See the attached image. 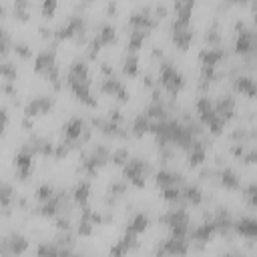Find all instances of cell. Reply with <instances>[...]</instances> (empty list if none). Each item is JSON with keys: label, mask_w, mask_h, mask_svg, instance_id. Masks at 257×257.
Returning <instances> with one entry per match:
<instances>
[{"label": "cell", "mask_w": 257, "mask_h": 257, "mask_svg": "<svg viewBox=\"0 0 257 257\" xmlns=\"http://www.w3.org/2000/svg\"><path fill=\"white\" fill-rule=\"evenodd\" d=\"M159 221L171 229L173 237H185L189 233V215L185 209H169L167 213L161 215Z\"/></svg>", "instance_id": "6da1fadb"}, {"label": "cell", "mask_w": 257, "mask_h": 257, "mask_svg": "<svg viewBox=\"0 0 257 257\" xmlns=\"http://www.w3.org/2000/svg\"><path fill=\"white\" fill-rule=\"evenodd\" d=\"M223 257H243V255L241 253H225Z\"/></svg>", "instance_id": "681fc988"}, {"label": "cell", "mask_w": 257, "mask_h": 257, "mask_svg": "<svg viewBox=\"0 0 257 257\" xmlns=\"http://www.w3.org/2000/svg\"><path fill=\"white\" fill-rule=\"evenodd\" d=\"M233 86H235L237 92H243V94H247V96H253V94H255V80H253L251 76H245V74L237 76V78L233 80Z\"/></svg>", "instance_id": "603a6c76"}, {"label": "cell", "mask_w": 257, "mask_h": 257, "mask_svg": "<svg viewBox=\"0 0 257 257\" xmlns=\"http://www.w3.org/2000/svg\"><path fill=\"white\" fill-rule=\"evenodd\" d=\"M56 10V2L54 0H46L44 4H42V14L48 18V16H52V12Z\"/></svg>", "instance_id": "f6af8a7d"}, {"label": "cell", "mask_w": 257, "mask_h": 257, "mask_svg": "<svg viewBox=\"0 0 257 257\" xmlns=\"http://www.w3.org/2000/svg\"><path fill=\"white\" fill-rule=\"evenodd\" d=\"M70 257H84V255H74V253H72V255H70Z\"/></svg>", "instance_id": "f907efd6"}, {"label": "cell", "mask_w": 257, "mask_h": 257, "mask_svg": "<svg viewBox=\"0 0 257 257\" xmlns=\"http://www.w3.org/2000/svg\"><path fill=\"white\" fill-rule=\"evenodd\" d=\"M243 195H245V199L249 201V205L253 207V205H255V185L251 183V185H249V187L243 191Z\"/></svg>", "instance_id": "bcb514c9"}, {"label": "cell", "mask_w": 257, "mask_h": 257, "mask_svg": "<svg viewBox=\"0 0 257 257\" xmlns=\"http://www.w3.org/2000/svg\"><path fill=\"white\" fill-rule=\"evenodd\" d=\"M84 131H86V124H84V120L82 118H78V116H72L66 124H64V128H62V135H64V141L68 143V145H72V143H78V141H82V135H84Z\"/></svg>", "instance_id": "30bf717a"}, {"label": "cell", "mask_w": 257, "mask_h": 257, "mask_svg": "<svg viewBox=\"0 0 257 257\" xmlns=\"http://www.w3.org/2000/svg\"><path fill=\"white\" fill-rule=\"evenodd\" d=\"M56 66V50H54V46H50V48H44V50H40L38 54H36V58H34V70L38 72V74H46L48 70H52Z\"/></svg>", "instance_id": "ba28073f"}, {"label": "cell", "mask_w": 257, "mask_h": 257, "mask_svg": "<svg viewBox=\"0 0 257 257\" xmlns=\"http://www.w3.org/2000/svg\"><path fill=\"white\" fill-rule=\"evenodd\" d=\"M255 46V36L251 30H245V28H239V34H237V40H235V50L241 52V54H247L251 52Z\"/></svg>", "instance_id": "e0dca14e"}, {"label": "cell", "mask_w": 257, "mask_h": 257, "mask_svg": "<svg viewBox=\"0 0 257 257\" xmlns=\"http://www.w3.org/2000/svg\"><path fill=\"white\" fill-rule=\"evenodd\" d=\"M18 70H16V64L12 62H0V76H4L8 82H12L16 78Z\"/></svg>", "instance_id": "e575fe53"}, {"label": "cell", "mask_w": 257, "mask_h": 257, "mask_svg": "<svg viewBox=\"0 0 257 257\" xmlns=\"http://www.w3.org/2000/svg\"><path fill=\"white\" fill-rule=\"evenodd\" d=\"M68 86H70V90L74 92V96H76L78 100H82L84 104H88V106H94V104H96V98H94L92 92H90V82L68 80Z\"/></svg>", "instance_id": "4fadbf2b"}, {"label": "cell", "mask_w": 257, "mask_h": 257, "mask_svg": "<svg viewBox=\"0 0 257 257\" xmlns=\"http://www.w3.org/2000/svg\"><path fill=\"white\" fill-rule=\"evenodd\" d=\"M219 38H221V34H219L217 24H213L211 28H207V32H205V40L207 42H219Z\"/></svg>", "instance_id": "7bdbcfd3"}, {"label": "cell", "mask_w": 257, "mask_h": 257, "mask_svg": "<svg viewBox=\"0 0 257 257\" xmlns=\"http://www.w3.org/2000/svg\"><path fill=\"white\" fill-rule=\"evenodd\" d=\"M100 90L106 92V94H112V96H116V98H120V100H126V98H128L124 84H122L118 78H114V76H104V78L100 80Z\"/></svg>", "instance_id": "7c38bea8"}, {"label": "cell", "mask_w": 257, "mask_h": 257, "mask_svg": "<svg viewBox=\"0 0 257 257\" xmlns=\"http://www.w3.org/2000/svg\"><path fill=\"white\" fill-rule=\"evenodd\" d=\"M149 171V165L143 161V159H128L124 165H122V175H124V181H131L133 185L137 187H143L145 185V175Z\"/></svg>", "instance_id": "3957f363"}, {"label": "cell", "mask_w": 257, "mask_h": 257, "mask_svg": "<svg viewBox=\"0 0 257 257\" xmlns=\"http://www.w3.org/2000/svg\"><path fill=\"white\" fill-rule=\"evenodd\" d=\"M171 32H173V42L179 46V48H189L191 40H193V30L189 28V24H181V22H175L173 20V26H171Z\"/></svg>", "instance_id": "8fae6325"}, {"label": "cell", "mask_w": 257, "mask_h": 257, "mask_svg": "<svg viewBox=\"0 0 257 257\" xmlns=\"http://www.w3.org/2000/svg\"><path fill=\"white\" fill-rule=\"evenodd\" d=\"M56 227H58V229H64V231H66V229H68V219H66V217H60V219L56 221Z\"/></svg>", "instance_id": "c3c4849f"}, {"label": "cell", "mask_w": 257, "mask_h": 257, "mask_svg": "<svg viewBox=\"0 0 257 257\" xmlns=\"http://www.w3.org/2000/svg\"><path fill=\"white\" fill-rule=\"evenodd\" d=\"M223 58H225V50H223V48H219V46L203 48V50H201V54H199L201 64H203V66H211V68H215Z\"/></svg>", "instance_id": "9a60e30c"}, {"label": "cell", "mask_w": 257, "mask_h": 257, "mask_svg": "<svg viewBox=\"0 0 257 257\" xmlns=\"http://www.w3.org/2000/svg\"><path fill=\"white\" fill-rule=\"evenodd\" d=\"M147 38V30H137L133 28V32L128 34V52H137L141 48V44Z\"/></svg>", "instance_id": "4dcf8cb0"}, {"label": "cell", "mask_w": 257, "mask_h": 257, "mask_svg": "<svg viewBox=\"0 0 257 257\" xmlns=\"http://www.w3.org/2000/svg\"><path fill=\"white\" fill-rule=\"evenodd\" d=\"M213 108H215V114H217L223 122H227V120L235 114V98H233L231 94H225V96H221V98L213 104Z\"/></svg>", "instance_id": "5bb4252c"}, {"label": "cell", "mask_w": 257, "mask_h": 257, "mask_svg": "<svg viewBox=\"0 0 257 257\" xmlns=\"http://www.w3.org/2000/svg\"><path fill=\"white\" fill-rule=\"evenodd\" d=\"M12 46H14L16 54H18L20 58H30V56H32V50H30V46H28L26 42H14Z\"/></svg>", "instance_id": "ab89813d"}, {"label": "cell", "mask_w": 257, "mask_h": 257, "mask_svg": "<svg viewBox=\"0 0 257 257\" xmlns=\"http://www.w3.org/2000/svg\"><path fill=\"white\" fill-rule=\"evenodd\" d=\"M151 124H153V120L145 114V112H141V114H137L135 116V120H133V133L139 137V135H145L147 131H151Z\"/></svg>", "instance_id": "f546056e"}, {"label": "cell", "mask_w": 257, "mask_h": 257, "mask_svg": "<svg viewBox=\"0 0 257 257\" xmlns=\"http://www.w3.org/2000/svg\"><path fill=\"white\" fill-rule=\"evenodd\" d=\"M26 8H28V4H26V2H14V14H16L20 20H26V18H28Z\"/></svg>", "instance_id": "b9f144b4"}, {"label": "cell", "mask_w": 257, "mask_h": 257, "mask_svg": "<svg viewBox=\"0 0 257 257\" xmlns=\"http://www.w3.org/2000/svg\"><path fill=\"white\" fill-rule=\"evenodd\" d=\"M147 225H149V217H147L145 213H137V215L128 221V225H126V233H135V235H139V233H143V231L147 229Z\"/></svg>", "instance_id": "d4e9b609"}, {"label": "cell", "mask_w": 257, "mask_h": 257, "mask_svg": "<svg viewBox=\"0 0 257 257\" xmlns=\"http://www.w3.org/2000/svg\"><path fill=\"white\" fill-rule=\"evenodd\" d=\"M233 229L239 233V235H245V237H255V233H257V223H255V219H251V217H243V219H239V221H235L233 223Z\"/></svg>", "instance_id": "7402d4cb"}, {"label": "cell", "mask_w": 257, "mask_h": 257, "mask_svg": "<svg viewBox=\"0 0 257 257\" xmlns=\"http://www.w3.org/2000/svg\"><path fill=\"white\" fill-rule=\"evenodd\" d=\"M12 199H14L12 185H8V183H0V207L8 209L10 203H12Z\"/></svg>", "instance_id": "836d02e7"}, {"label": "cell", "mask_w": 257, "mask_h": 257, "mask_svg": "<svg viewBox=\"0 0 257 257\" xmlns=\"http://www.w3.org/2000/svg\"><path fill=\"white\" fill-rule=\"evenodd\" d=\"M128 22H131V26L137 28V30H151V28L157 26V16H155V14L151 12V8L147 6V8H141V10L133 12V14L128 16Z\"/></svg>", "instance_id": "52a82bcc"}, {"label": "cell", "mask_w": 257, "mask_h": 257, "mask_svg": "<svg viewBox=\"0 0 257 257\" xmlns=\"http://www.w3.org/2000/svg\"><path fill=\"white\" fill-rule=\"evenodd\" d=\"M54 106V98L52 96H36L32 100H28V104L24 106V116L32 118L36 114H44Z\"/></svg>", "instance_id": "9c48e42d"}, {"label": "cell", "mask_w": 257, "mask_h": 257, "mask_svg": "<svg viewBox=\"0 0 257 257\" xmlns=\"http://www.w3.org/2000/svg\"><path fill=\"white\" fill-rule=\"evenodd\" d=\"M6 124H8V110L4 106H0V135H4Z\"/></svg>", "instance_id": "7dc6e473"}, {"label": "cell", "mask_w": 257, "mask_h": 257, "mask_svg": "<svg viewBox=\"0 0 257 257\" xmlns=\"http://www.w3.org/2000/svg\"><path fill=\"white\" fill-rule=\"evenodd\" d=\"M217 175H219V181H221V185H223V187H227V189H237V187L241 185V181H239V175H237L233 169H221Z\"/></svg>", "instance_id": "cb8c5ba5"}, {"label": "cell", "mask_w": 257, "mask_h": 257, "mask_svg": "<svg viewBox=\"0 0 257 257\" xmlns=\"http://www.w3.org/2000/svg\"><path fill=\"white\" fill-rule=\"evenodd\" d=\"M145 114H147L151 120H165V118H167V108H165V104H163L161 100H153V102L147 106Z\"/></svg>", "instance_id": "484cf974"}, {"label": "cell", "mask_w": 257, "mask_h": 257, "mask_svg": "<svg viewBox=\"0 0 257 257\" xmlns=\"http://www.w3.org/2000/svg\"><path fill=\"white\" fill-rule=\"evenodd\" d=\"M68 80H80V82H90L88 74V64L84 60H74L68 68Z\"/></svg>", "instance_id": "d6986e66"}, {"label": "cell", "mask_w": 257, "mask_h": 257, "mask_svg": "<svg viewBox=\"0 0 257 257\" xmlns=\"http://www.w3.org/2000/svg\"><path fill=\"white\" fill-rule=\"evenodd\" d=\"M159 82L171 92V94H177L183 86H185V76L181 70H177L171 62H161L159 66Z\"/></svg>", "instance_id": "7a4b0ae2"}, {"label": "cell", "mask_w": 257, "mask_h": 257, "mask_svg": "<svg viewBox=\"0 0 257 257\" xmlns=\"http://www.w3.org/2000/svg\"><path fill=\"white\" fill-rule=\"evenodd\" d=\"M10 44H12L10 34H8V32H6V28L0 24V54H6V52H8V48H10Z\"/></svg>", "instance_id": "74e56055"}, {"label": "cell", "mask_w": 257, "mask_h": 257, "mask_svg": "<svg viewBox=\"0 0 257 257\" xmlns=\"http://www.w3.org/2000/svg\"><path fill=\"white\" fill-rule=\"evenodd\" d=\"M215 233H217L215 223H213V221H207V223L195 227L193 231H189V237H191L193 241H197V243H207Z\"/></svg>", "instance_id": "2e32d148"}, {"label": "cell", "mask_w": 257, "mask_h": 257, "mask_svg": "<svg viewBox=\"0 0 257 257\" xmlns=\"http://www.w3.org/2000/svg\"><path fill=\"white\" fill-rule=\"evenodd\" d=\"M32 159H34V151L30 145H24L20 149V153L16 155L14 159V167H16V173H18V179H26L30 173H32Z\"/></svg>", "instance_id": "8992f818"}, {"label": "cell", "mask_w": 257, "mask_h": 257, "mask_svg": "<svg viewBox=\"0 0 257 257\" xmlns=\"http://www.w3.org/2000/svg\"><path fill=\"white\" fill-rule=\"evenodd\" d=\"M126 191V183L124 181H112L108 185V201H114V197L122 195Z\"/></svg>", "instance_id": "d590c367"}, {"label": "cell", "mask_w": 257, "mask_h": 257, "mask_svg": "<svg viewBox=\"0 0 257 257\" xmlns=\"http://www.w3.org/2000/svg\"><path fill=\"white\" fill-rule=\"evenodd\" d=\"M122 70L128 76H135L137 74V70H139V56H137V52H128V56L122 62Z\"/></svg>", "instance_id": "d6a6232c"}, {"label": "cell", "mask_w": 257, "mask_h": 257, "mask_svg": "<svg viewBox=\"0 0 257 257\" xmlns=\"http://www.w3.org/2000/svg\"><path fill=\"white\" fill-rule=\"evenodd\" d=\"M187 161L191 167L195 165H201L205 161V145L199 143V141H193L189 147H187Z\"/></svg>", "instance_id": "44dd1931"}, {"label": "cell", "mask_w": 257, "mask_h": 257, "mask_svg": "<svg viewBox=\"0 0 257 257\" xmlns=\"http://www.w3.org/2000/svg\"><path fill=\"white\" fill-rule=\"evenodd\" d=\"M54 197V189H52V185H40L38 189H36V199L40 201V203H46L48 199H52Z\"/></svg>", "instance_id": "8d00e7d4"}, {"label": "cell", "mask_w": 257, "mask_h": 257, "mask_svg": "<svg viewBox=\"0 0 257 257\" xmlns=\"http://www.w3.org/2000/svg\"><path fill=\"white\" fill-rule=\"evenodd\" d=\"M26 249H28V239L24 235H20V233H12L0 243V253L6 255V257L8 255H20Z\"/></svg>", "instance_id": "5b68a950"}, {"label": "cell", "mask_w": 257, "mask_h": 257, "mask_svg": "<svg viewBox=\"0 0 257 257\" xmlns=\"http://www.w3.org/2000/svg\"><path fill=\"white\" fill-rule=\"evenodd\" d=\"M197 112H199V116H201V120L205 124H209V122H213L217 118L215 108H213V102L209 100V96H199V100H197Z\"/></svg>", "instance_id": "ffe728a7"}, {"label": "cell", "mask_w": 257, "mask_h": 257, "mask_svg": "<svg viewBox=\"0 0 257 257\" xmlns=\"http://www.w3.org/2000/svg\"><path fill=\"white\" fill-rule=\"evenodd\" d=\"M163 197H165L167 201H179V199H181V187L177 185V187H167V189H163Z\"/></svg>", "instance_id": "60d3db41"}, {"label": "cell", "mask_w": 257, "mask_h": 257, "mask_svg": "<svg viewBox=\"0 0 257 257\" xmlns=\"http://www.w3.org/2000/svg\"><path fill=\"white\" fill-rule=\"evenodd\" d=\"M90 231H92V223H90L88 219L80 217V223H78V233H80V235H88Z\"/></svg>", "instance_id": "ee69618b"}, {"label": "cell", "mask_w": 257, "mask_h": 257, "mask_svg": "<svg viewBox=\"0 0 257 257\" xmlns=\"http://www.w3.org/2000/svg\"><path fill=\"white\" fill-rule=\"evenodd\" d=\"M155 181H157V185L163 187V189H167V187H177V185L183 181V175H181V173H175V171H169V169H161V171L157 173Z\"/></svg>", "instance_id": "ac0fdd59"}, {"label": "cell", "mask_w": 257, "mask_h": 257, "mask_svg": "<svg viewBox=\"0 0 257 257\" xmlns=\"http://www.w3.org/2000/svg\"><path fill=\"white\" fill-rule=\"evenodd\" d=\"M181 199H185L187 203H193V205H199L201 199H203V193L197 185H185L181 189Z\"/></svg>", "instance_id": "4316f807"}, {"label": "cell", "mask_w": 257, "mask_h": 257, "mask_svg": "<svg viewBox=\"0 0 257 257\" xmlns=\"http://www.w3.org/2000/svg\"><path fill=\"white\" fill-rule=\"evenodd\" d=\"M38 257H60V247L56 243H40L36 247Z\"/></svg>", "instance_id": "1f68e13d"}, {"label": "cell", "mask_w": 257, "mask_h": 257, "mask_svg": "<svg viewBox=\"0 0 257 257\" xmlns=\"http://www.w3.org/2000/svg\"><path fill=\"white\" fill-rule=\"evenodd\" d=\"M189 245L185 241V237H169L165 239L159 247H157V257H165V255H177V257H183L187 253Z\"/></svg>", "instance_id": "277c9868"}, {"label": "cell", "mask_w": 257, "mask_h": 257, "mask_svg": "<svg viewBox=\"0 0 257 257\" xmlns=\"http://www.w3.org/2000/svg\"><path fill=\"white\" fill-rule=\"evenodd\" d=\"M88 195H90V183H88V181H80V183L74 187V191H72V197H74V201H76L80 207L86 205Z\"/></svg>", "instance_id": "83f0119b"}, {"label": "cell", "mask_w": 257, "mask_h": 257, "mask_svg": "<svg viewBox=\"0 0 257 257\" xmlns=\"http://www.w3.org/2000/svg\"><path fill=\"white\" fill-rule=\"evenodd\" d=\"M94 36L98 38V42H100V44H110V42H114V40H116V30H114V26H112V24H102Z\"/></svg>", "instance_id": "f1b7e54d"}, {"label": "cell", "mask_w": 257, "mask_h": 257, "mask_svg": "<svg viewBox=\"0 0 257 257\" xmlns=\"http://www.w3.org/2000/svg\"><path fill=\"white\" fill-rule=\"evenodd\" d=\"M110 159H112V163H116V165H124V163L128 161V151H126V149H116V151L110 153Z\"/></svg>", "instance_id": "f35d334b"}]
</instances>
